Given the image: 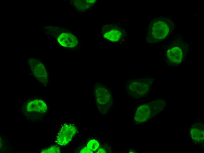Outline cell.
<instances>
[{"label": "cell", "mask_w": 204, "mask_h": 153, "mask_svg": "<svg viewBox=\"0 0 204 153\" xmlns=\"http://www.w3.org/2000/svg\"><path fill=\"white\" fill-rule=\"evenodd\" d=\"M152 80L144 78L128 79L126 82L127 92L131 97L140 98L146 96L151 90Z\"/></svg>", "instance_id": "6da1fadb"}, {"label": "cell", "mask_w": 204, "mask_h": 153, "mask_svg": "<svg viewBox=\"0 0 204 153\" xmlns=\"http://www.w3.org/2000/svg\"><path fill=\"white\" fill-rule=\"evenodd\" d=\"M76 127L72 124H64L59 131L56 138L57 143L62 146L68 144L76 133Z\"/></svg>", "instance_id": "7a4b0ae2"}, {"label": "cell", "mask_w": 204, "mask_h": 153, "mask_svg": "<svg viewBox=\"0 0 204 153\" xmlns=\"http://www.w3.org/2000/svg\"><path fill=\"white\" fill-rule=\"evenodd\" d=\"M94 93L95 99L99 105H106L111 100L110 91L103 86L98 85L96 86Z\"/></svg>", "instance_id": "3957f363"}, {"label": "cell", "mask_w": 204, "mask_h": 153, "mask_svg": "<svg viewBox=\"0 0 204 153\" xmlns=\"http://www.w3.org/2000/svg\"><path fill=\"white\" fill-rule=\"evenodd\" d=\"M57 40L62 46L68 48H73L77 45L78 40L73 34L67 32L63 33L59 36Z\"/></svg>", "instance_id": "277c9868"}, {"label": "cell", "mask_w": 204, "mask_h": 153, "mask_svg": "<svg viewBox=\"0 0 204 153\" xmlns=\"http://www.w3.org/2000/svg\"><path fill=\"white\" fill-rule=\"evenodd\" d=\"M26 109L30 112L43 113L47 111V107L43 101L40 99H36L28 104Z\"/></svg>", "instance_id": "5b68a950"}, {"label": "cell", "mask_w": 204, "mask_h": 153, "mask_svg": "<svg viewBox=\"0 0 204 153\" xmlns=\"http://www.w3.org/2000/svg\"><path fill=\"white\" fill-rule=\"evenodd\" d=\"M151 112L149 107L147 104L142 105L137 109L135 113V121L142 122L147 120L149 117Z\"/></svg>", "instance_id": "8992f818"}, {"label": "cell", "mask_w": 204, "mask_h": 153, "mask_svg": "<svg viewBox=\"0 0 204 153\" xmlns=\"http://www.w3.org/2000/svg\"><path fill=\"white\" fill-rule=\"evenodd\" d=\"M203 126L201 124L194 125L191 129L190 134L192 139L198 142H202L204 140Z\"/></svg>", "instance_id": "52a82bcc"}, {"label": "cell", "mask_w": 204, "mask_h": 153, "mask_svg": "<svg viewBox=\"0 0 204 153\" xmlns=\"http://www.w3.org/2000/svg\"><path fill=\"white\" fill-rule=\"evenodd\" d=\"M167 53L168 60L173 62L174 65L179 64L182 61V52L181 49L178 47L176 46L168 50Z\"/></svg>", "instance_id": "ba28073f"}, {"label": "cell", "mask_w": 204, "mask_h": 153, "mask_svg": "<svg viewBox=\"0 0 204 153\" xmlns=\"http://www.w3.org/2000/svg\"><path fill=\"white\" fill-rule=\"evenodd\" d=\"M150 112L153 114H158L162 110L165 106V102L162 99H158L151 102L148 105Z\"/></svg>", "instance_id": "9c48e42d"}, {"label": "cell", "mask_w": 204, "mask_h": 153, "mask_svg": "<svg viewBox=\"0 0 204 153\" xmlns=\"http://www.w3.org/2000/svg\"><path fill=\"white\" fill-rule=\"evenodd\" d=\"M94 1V0H75L74 3L77 9L83 11L88 9Z\"/></svg>", "instance_id": "30bf717a"}, {"label": "cell", "mask_w": 204, "mask_h": 153, "mask_svg": "<svg viewBox=\"0 0 204 153\" xmlns=\"http://www.w3.org/2000/svg\"><path fill=\"white\" fill-rule=\"evenodd\" d=\"M118 31L115 30H112L106 33L104 37L112 41H117L119 39L120 36H117Z\"/></svg>", "instance_id": "8fae6325"}, {"label": "cell", "mask_w": 204, "mask_h": 153, "mask_svg": "<svg viewBox=\"0 0 204 153\" xmlns=\"http://www.w3.org/2000/svg\"><path fill=\"white\" fill-rule=\"evenodd\" d=\"M99 145V143L97 140L92 139L88 142L87 147L89 149L93 152L98 149Z\"/></svg>", "instance_id": "7c38bea8"}, {"label": "cell", "mask_w": 204, "mask_h": 153, "mask_svg": "<svg viewBox=\"0 0 204 153\" xmlns=\"http://www.w3.org/2000/svg\"><path fill=\"white\" fill-rule=\"evenodd\" d=\"M60 150L58 146H54L42 149L41 152L42 153H59Z\"/></svg>", "instance_id": "4fadbf2b"}, {"label": "cell", "mask_w": 204, "mask_h": 153, "mask_svg": "<svg viewBox=\"0 0 204 153\" xmlns=\"http://www.w3.org/2000/svg\"><path fill=\"white\" fill-rule=\"evenodd\" d=\"M81 153H92L93 151L89 149L87 147H85L80 151Z\"/></svg>", "instance_id": "5bb4252c"}, {"label": "cell", "mask_w": 204, "mask_h": 153, "mask_svg": "<svg viewBox=\"0 0 204 153\" xmlns=\"http://www.w3.org/2000/svg\"><path fill=\"white\" fill-rule=\"evenodd\" d=\"M97 153H106V150L103 148H100L97 151Z\"/></svg>", "instance_id": "9a60e30c"}]
</instances>
